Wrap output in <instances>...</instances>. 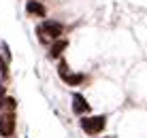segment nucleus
<instances>
[{
  "mask_svg": "<svg viewBox=\"0 0 147 138\" xmlns=\"http://www.w3.org/2000/svg\"><path fill=\"white\" fill-rule=\"evenodd\" d=\"M64 34V25L58 23V21H43L38 25V38L40 43H47V36H51V40H58L60 36Z\"/></svg>",
  "mask_w": 147,
  "mask_h": 138,
  "instance_id": "obj_1",
  "label": "nucleus"
},
{
  "mask_svg": "<svg viewBox=\"0 0 147 138\" xmlns=\"http://www.w3.org/2000/svg\"><path fill=\"white\" fill-rule=\"evenodd\" d=\"M105 125H107V117L105 115H94V117H83L81 119V130L90 136L100 134L105 130Z\"/></svg>",
  "mask_w": 147,
  "mask_h": 138,
  "instance_id": "obj_2",
  "label": "nucleus"
},
{
  "mask_svg": "<svg viewBox=\"0 0 147 138\" xmlns=\"http://www.w3.org/2000/svg\"><path fill=\"white\" fill-rule=\"evenodd\" d=\"M15 134V113H2L0 115V136L11 138Z\"/></svg>",
  "mask_w": 147,
  "mask_h": 138,
  "instance_id": "obj_3",
  "label": "nucleus"
},
{
  "mask_svg": "<svg viewBox=\"0 0 147 138\" xmlns=\"http://www.w3.org/2000/svg\"><path fill=\"white\" fill-rule=\"evenodd\" d=\"M73 111L77 115H83V113H90V104L85 100V96L81 94H73Z\"/></svg>",
  "mask_w": 147,
  "mask_h": 138,
  "instance_id": "obj_4",
  "label": "nucleus"
},
{
  "mask_svg": "<svg viewBox=\"0 0 147 138\" xmlns=\"http://www.w3.org/2000/svg\"><path fill=\"white\" fill-rule=\"evenodd\" d=\"M26 11H28V15H36V17H45V15H47V9H45L38 0H28Z\"/></svg>",
  "mask_w": 147,
  "mask_h": 138,
  "instance_id": "obj_5",
  "label": "nucleus"
},
{
  "mask_svg": "<svg viewBox=\"0 0 147 138\" xmlns=\"http://www.w3.org/2000/svg\"><path fill=\"white\" fill-rule=\"evenodd\" d=\"M68 47V40L66 38H58L51 43V47H49V58H60L62 55V51Z\"/></svg>",
  "mask_w": 147,
  "mask_h": 138,
  "instance_id": "obj_6",
  "label": "nucleus"
},
{
  "mask_svg": "<svg viewBox=\"0 0 147 138\" xmlns=\"http://www.w3.org/2000/svg\"><path fill=\"white\" fill-rule=\"evenodd\" d=\"M83 81H85V76H83V74H68L66 83L70 85V87H77V85H81Z\"/></svg>",
  "mask_w": 147,
  "mask_h": 138,
  "instance_id": "obj_7",
  "label": "nucleus"
},
{
  "mask_svg": "<svg viewBox=\"0 0 147 138\" xmlns=\"http://www.w3.org/2000/svg\"><path fill=\"white\" fill-rule=\"evenodd\" d=\"M58 70H60V76H62L64 81L68 79V74H70V70H68V64H66V60H60V66H58Z\"/></svg>",
  "mask_w": 147,
  "mask_h": 138,
  "instance_id": "obj_8",
  "label": "nucleus"
},
{
  "mask_svg": "<svg viewBox=\"0 0 147 138\" xmlns=\"http://www.w3.org/2000/svg\"><path fill=\"white\" fill-rule=\"evenodd\" d=\"M0 70H2V72H7V64H4L2 58H0Z\"/></svg>",
  "mask_w": 147,
  "mask_h": 138,
  "instance_id": "obj_9",
  "label": "nucleus"
}]
</instances>
